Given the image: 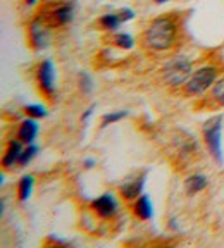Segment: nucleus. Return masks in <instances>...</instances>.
Here are the masks:
<instances>
[{
    "instance_id": "f257e3e1",
    "label": "nucleus",
    "mask_w": 224,
    "mask_h": 248,
    "mask_svg": "<svg viewBox=\"0 0 224 248\" xmlns=\"http://www.w3.org/2000/svg\"><path fill=\"white\" fill-rule=\"evenodd\" d=\"M179 36V24L173 16L155 17L143 33V42L155 52L171 50Z\"/></svg>"
},
{
    "instance_id": "f03ea898",
    "label": "nucleus",
    "mask_w": 224,
    "mask_h": 248,
    "mask_svg": "<svg viewBox=\"0 0 224 248\" xmlns=\"http://www.w3.org/2000/svg\"><path fill=\"white\" fill-rule=\"evenodd\" d=\"M217 74H219V69L216 66L198 67L185 83V92L188 95H202L214 86V83L217 81Z\"/></svg>"
},
{
    "instance_id": "7ed1b4c3",
    "label": "nucleus",
    "mask_w": 224,
    "mask_h": 248,
    "mask_svg": "<svg viewBox=\"0 0 224 248\" xmlns=\"http://www.w3.org/2000/svg\"><path fill=\"white\" fill-rule=\"evenodd\" d=\"M192 73H193L192 61H188L185 57H176V59H171L166 66H164L162 76L167 85L178 88V86L185 85L188 81V78L192 76Z\"/></svg>"
},
{
    "instance_id": "20e7f679",
    "label": "nucleus",
    "mask_w": 224,
    "mask_h": 248,
    "mask_svg": "<svg viewBox=\"0 0 224 248\" xmlns=\"http://www.w3.org/2000/svg\"><path fill=\"white\" fill-rule=\"evenodd\" d=\"M221 128H223V116H214L209 121H205L202 133H204L205 145L209 148L210 155L217 160L219 164L224 162L223 157V143H221Z\"/></svg>"
},
{
    "instance_id": "39448f33",
    "label": "nucleus",
    "mask_w": 224,
    "mask_h": 248,
    "mask_svg": "<svg viewBox=\"0 0 224 248\" xmlns=\"http://www.w3.org/2000/svg\"><path fill=\"white\" fill-rule=\"evenodd\" d=\"M28 40H30V45L33 50L40 52L48 48L52 43V31L50 26L47 24V21L43 19L42 16L35 17L31 21L30 26H28Z\"/></svg>"
},
{
    "instance_id": "423d86ee",
    "label": "nucleus",
    "mask_w": 224,
    "mask_h": 248,
    "mask_svg": "<svg viewBox=\"0 0 224 248\" xmlns=\"http://www.w3.org/2000/svg\"><path fill=\"white\" fill-rule=\"evenodd\" d=\"M36 81L43 95L50 98L55 95V69L54 62L50 59H45L36 66Z\"/></svg>"
},
{
    "instance_id": "0eeeda50",
    "label": "nucleus",
    "mask_w": 224,
    "mask_h": 248,
    "mask_svg": "<svg viewBox=\"0 0 224 248\" xmlns=\"http://www.w3.org/2000/svg\"><path fill=\"white\" fill-rule=\"evenodd\" d=\"M74 9H76L74 2H64L61 5H55L54 9H50L42 17L47 21V24L50 28H62L67 26L74 19Z\"/></svg>"
},
{
    "instance_id": "6e6552de",
    "label": "nucleus",
    "mask_w": 224,
    "mask_h": 248,
    "mask_svg": "<svg viewBox=\"0 0 224 248\" xmlns=\"http://www.w3.org/2000/svg\"><path fill=\"white\" fill-rule=\"evenodd\" d=\"M92 210L100 219H112L117 214V200L112 193H104L92 202Z\"/></svg>"
},
{
    "instance_id": "1a4fd4ad",
    "label": "nucleus",
    "mask_w": 224,
    "mask_h": 248,
    "mask_svg": "<svg viewBox=\"0 0 224 248\" xmlns=\"http://www.w3.org/2000/svg\"><path fill=\"white\" fill-rule=\"evenodd\" d=\"M145 178H147V174H145V172H140V174H138V176H135V178L126 179V181H124L123 185L119 186V193H121V197H123L124 200H128V202L136 200V198H138L140 195L143 193V186H145Z\"/></svg>"
},
{
    "instance_id": "9d476101",
    "label": "nucleus",
    "mask_w": 224,
    "mask_h": 248,
    "mask_svg": "<svg viewBox=\"0 0 224 248\" xmlns=\"http://www.w3.org/2000/svg\"><path fill=\"white\" fill-rule=\"evenodd\" d=\"M38 119H33V117H28L23 119L19 124V129H17V138L23 141L24 145H30L35 141L36 135H38Z\"/></svg>"
},
{
    "instance_id": "9b49d317",
    "label": "nucleus",
    "mask_w": 224,
    "mask_h": 248,
    "mask_svg": "<svg viewBox=\"0 0 224 248\" xmlns=\"http://www.w3.org/2000/svg\"><path fill=\"white\" fill-rule=\"evenodd\" d=\"M23 145L24 143L21 141L19 138L11 140V141H9L7 152H5L4 159H2V166H4L5 169H9V167H12L14 164L19 162V157H21V154H23V150H24Z\"/></svg>"
},
{
    "instance_id": "f8f14e48",
    "label": "nucleus",
    "mask_w": 224,
    "mask_h": 248,
    "mask_svg": "<svg viewBox=\"0 0 224 248\" xmlns=\"http://www.w3.org/2000/svg\"><path fill=\"white\" fill-rule=\"evenodd\" d=\"M133 214L142 221H150L154 216V209H152V202L147 195H140L133 203Z\"/></svg>"
},
{
    "instance_id": "ddd939ff",
    "label": "nucleus",
    "mask_w": 224,
    "mask_h": 248,
    "mask_svg": "<svg viewBox=\"0 0 224 248\" xmlns=\"http://www.w3.org/2000/svg\"><path fill=\"white\" fill-rule=\"evenodd\" d=\"M33 186H35V178L33 176H23L17 185V198L19 202H26L31 197V191H33Z\"/></svg>"
},
{
    "instance_id": "4468645a",
    "label": "nucleus",
    "mask_w": 224,
    "mask_h": 248,
    "mask_svg": "<svg viewBox=\"0 0 224 248\" xmlns=\"http://www.w3.org/2000/svg\"><path fill=\"white\" fill-rule=\"evenodd\" d=\"M207 186V178L204 174H192L185 183V188L190 195H195L198 191H202Z\"/></svg>"
},
{
    "instance_id": "2eb2a0df",
    "label": "nucleus",
    "mask_w": 224,
    "mask_h": 248,
    "mask_svg": "<svg viewBox=\"0 0 224 248\" xmlns=\"http://www.w3.org/2000/svg\"><path fill=\"white\" fill-rule=\"evenodd\" d=\"M98 24H100L102 30H105V31H117L121 24H123V21H121V17L117 16V12H109V14H104L100 19H98Z\"/></svg>"
},
{
    "instance_id": "dca6fc26",
    "label": "nucleus",
    "mask_w": 224,
    "mask_h": 248,
    "mask_svg": "<svg viewBox=\"0 0 224 248\" xmlns=\"http://www.w3.org/2000/svg\"><path fill=\"white\" fill-rule=\"evenodd\" d=\"M114 45L124 48V50H131L135 46V38L129 33H116L114 35Z\"/></svg>"
},
{
    "instance_id": "f3484780",
    "label": "nucleus",
    "mask_w": 224,
    "mask_h": 248,
    "mask_svg": "<svg viewBox=\"0 0 224 248\" xmlns=\"http://www.w3.org/2000/svg\"><path fill=\"white\" fill-rule=\"evenodd\" d=\"M23 110L28 117H33V119H43V117L48 116V110L40 104H30V105H26Z\"/></svg>"
},
{
    "instance_id": "a211bd4d",
    "label": "nucleus",
    "mask_w": 224,
    "mask_h": 248,
    "mask_svg": "<svg viewBox=\"0 0 224 248\" xmlns=\"http://www.w3.org/2000/svg\"><path fill=\"white\" fill-rule=\"evenodd\" d=\"M38 154V147L36 145H33V143H30V145H26L24 147V150H23V154H21V157H19V166L21 167H24V166H28V164L33 160V157Z\"/></svg>"
},
{
    "instance_id": "6ab92c4d",
    "label": "nucleus",
    "mask_w": 224,
    "mask_h": 248,
    "mask_svg": "<svg viewBox=\"0 0 224 248\" xmlns=\"http://www.w3.org/2000/svg\"><path fill=\"white\" fill-rule=\"evenodd\" d=\"M78 86H80V90H81L85 95H88V93L93 90L92 76H90L86 71H81V73L78 74Z\"/></svg>"
},
{
    "instance_id": "aec40b11",
    "label": "nucleus",
    "mask_w": 224,
    "mask_h": 248,
    "mask_svg": "<svg viewBox=\"0 0 224 248\" xmlns=\"http://www.w3.org/2000/svg\"><path fill=\"white\" fill-rule=\"evenodd\" d=\"M129 116V112L128 110H117V112H109L105 114V116H102V128H105V126H111V124L117 123V121L124 119V117Z\"/></svg>"
},
{
    "instance_id": "412c9836",
    "label": "nucleus",
    "mask_w": 224,
    "mask_h": 248,
    "mask_svg": "<svg viewBox=\"0 0 224 248\" xmlns=\"http://www.w3.org/2000/svg\"><path fill=\"white\" fill-rule=\"evenodd\" d=\"M210 95H212V98L217 102V104L223 105V107H224V76L221 78V79H217L216 83H214Z\"/></svg>"
},
{
    "instance_id": "4be33fe9",
    "label": "nucleus",
    "mask_w": 224,
    "mask_h": 248,
    "mask_svg": "<svg viewBox=\"0 0 224 248\" xmlns=\"http://www.w3.org/2000/svg\"><path fill=\"white\" fill-rule=\"evenodd\" d=\"M117 16L121 17V21H123V23H128V21L135 19L136 12L133 11V9H129V7H123V9H119V11H117Z\"/></svg>"
},
{
    "instance_id": "5701e85b",
    "label": "nucleus",
    "mask_w": 224,
    "mask_h": 248,
    "mask_svg": "<svg viewBox=\"0 0 224 248\" xmlns=\"http://www.w3.org/2000/svg\"><path fill=\"white\" fill-rule=\"evenodd\" d=\"M92 112H93V105H92V107H90V108H86L85 114H83V116H81V121H83V123H86V121H88V117L92 116Z\"/></svg>"
},
{
    "instance_id": "b1692460",
    "label": "nucleus",
    "mask_w": 224,
    "mask_h": 248,
    "mask_svg": "<svg viewBox=\"0 0 224 248\" xmlns=\"http://www.w3.org/2000/svg\"><path fill=\"white\" fill-rule=\"evenodd\" d=\"M93 164H95V160H93V159H86L85 160V167H93Z\"/></svg>"
},
{
    "instance_id": "393cba45",
    "label": "nucleus",
    "mask_w": 224,
    "mask_h": 248,
    "mask_svg": "<svg viewBox=\"0 0 224 248\" xmlns=\"http://www.w3.org/2000/svg\"><path fill=\"white\" fill-rule=\"evenodd\" d=\"M24 2H26V5H30V7H31V5H35L38 0H24Z\"/></svg>"
},
{
    "instance_id": "a878e982",
    "label": "nucleus",
    "mask_w": 224,
    "mask_h": 248,
    "mask_svg": "<svg viewBox=\"0 0 224 248\" xmlns=\"http://www.w3.org/2000/svg\"><path fill=\"white\" fill-rule=\"evenodd\" d=\"M164 2H169V0H155V4H164Z\"/></svg>"
}]
</instances>
